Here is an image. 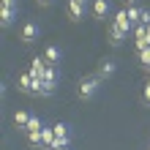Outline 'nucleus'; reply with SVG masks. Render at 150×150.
I'll use <instances>...</instances> for the list:
<instances>
[{
    "mask_svg": "<svg viewBox=\"0 0 150 150\" xmlns=\"http://www.w3.org/2000/svg\"><path fill=\"white\" fill-rule=\"evenodd\" d=\"M0 6H8V8H19V0H0Z\"/></svg>",
    "mask_w": 150,
    "mask_h": 150,
    "instance_id": "20",
    "label": "nucleus"
},
{
    "mask_svg": "<svg viewBox=\"0 0 150 150\" xmlns=\"http://www.w3.org/2000/svg\"><path fill=\"white\" fill-rule=\"evenodd\" d=\"M147 150H150V147H147Z\"/></svg>",
    "mask_w": 150,
    "mask_h": 150,
    "instance_id": "27",
    "label": "nucleus"
},
{
    "mask_svg": "<svg viewBox=\"0 0 150 150\" xmlns=\"http://www.w3.org/2000/svg\"><path fill=\"white\" fill-rule=\"evenodd\" d=\"M98 87H101V79L98 76H87V79H82L79 82V98L82 101H90V98H96V93H98Z\"/></svg>",
    "mask_w": 150,
    "mask_h": 150,
    "instance_id": "1",
    "label": "nucleus"
},
{
    "mask_svg": "<svg viewBox=\"0 0 150 150\" xmlns=\"http://www.w3.org/2000/svg\"><path fill=\"white\" fill-rule=\"evenodd\" d=\"M145 71H147V79H150V66H147V68H145Z\"/></svg>",
    "mask_w": 150,
    "mask_h": 150,
    "instance_id": "24",
    "label": "nucleus"
},
{
    "mask_svg": "<svg viewBox=\"0 0 150 150\" xmlns=\"http://www.w3.org/2000/svg\"><path fill=\"white\" fill-rule=\"evenodd\" d=\"M11 120H14V126H16V128H22V131H25V128H28V123H30V112H25V109H16Z\"/></svg>",
    "mask_w": 150,
    "mask_h": 150,
    "instance_id": "12",
    "label": "nucleus"
},
{
    "mask_svg": "<svg viewBox=\"0 0 150 150\" xmlns=\"http://www.w3.org/2000/svg\"><path fill=\"white\" fill-rule=\"evenodd\" d=\"M115 71H117V63L115 60H101L98 63V79H109V76H115Z\"/></svg>",
    "mask_w": 150,
    "mask_h": 150,
    "instance_id": "5",
    "label": "nucleus"
},
{
    "mask_svg": "<svg viewBox=\"0 0 150 150\" xmlns=\"http://www.w3.org/2000/svg\"><path fill=\"white\" fill-rule=\"evenodd\" d=\"M60 150H68V147H60Z\"/></svg>",
    "mask_w": 150,
    "mask_h": 150,
    "instance_id": "26",
    "label": "nucleus"
},
{
    "mask_svg": "<svg viewBox=\"0 0 150 150\" xmlns=\"http://www.w3.org/2000/svg\"><path fill=\"white\" fill-rule=\"evenodd\" d=\"M33 82H36L33 74H22L19 79H16V87H19L22 93H33Z\"/></svg>",
    "mask_w": 150,
    "mask_h": 150,
    "instance_id": "11",
    "label": "nucleus"
},
{
    "mask_svg": "<svg viewBox=\"0 0 150 150\" xmlns=\"http://www.w3.org/2000/svg\"><path fill=\"white\" fill-rule=\"evenodd\" d=\"M109 11H112L109 0H93V16H96V19H107Z\"/></svg>",
    "mask_w": 150,
    "mask_h": 150,
    "instance_id": "6",
    "label": "nucleus"
},
{
    "mask_svg": "<svg viewBox=\"0 0 150 150\" xmlns=\"http://www.w3.org/2000/svg\"><path fill=\"white\" fill-rule=\"evenodd\" d=\"M126 6H137V0H126Z\"/></svg>",
    "mask_w": 150,
    "mask_h": 150,
    "instance_id": "23",
    "label": "nucleus"
},
{
    "mask_svg": "<svg viewBox=\"0 0 150 150\" xmlns=\"http://www.w3.org/2000/svg\"><path fill=\"white\" fill-rule=\"evenodd\" d=\"M44 128V123L38 115H30V123H28V128H25V134H33V131H41Z\"/></svg>",
    "mask_w": 150,
    "mask_h": 150,
    "instance_id": "16",
    "label": "nucleus"
},
{
    "mask_svg": "<svg viewBox=\"0 0 150 150\" xmlns=\"http://www.w3.org/2000/svg\"><path fill=\"white\" fill-rule=\"evenodd\" d=\"M134 47H137V52H142V49H147L150 47V36H147V25H137L134 28Z\"/></svg>",
    "mask_w": 150,
    "mask_h": 150,
    "instance_id": "2",
    "label": "nucleus"
},
{
    "mask_svg": "<svg viewBox=\"0 0 150 150\" xmlns=\"http://www.w3.org/2000/svg\"><path fill=\"white\" fill-rule=\"evenodd\" d=\"M137 60L147 68V66H150V47H147V49H142V52H137Z\"/></svg>",
    "mask_w": 150,
    "mask_h": 150,
    "instance_id": "18",
    "label": "nucleus"
},
{
    "mask_svg": "<svg viewBox=\"0 0 150 150\" xmlns=\"http://www.w3.org/2000/svg\"><path fill=\"white\" fill-rule=\"evenodd\" d=\"M55 128L52 126H44L41 128V147H47V150H55Z\"/></svg>",
    "mask_w": 150,
    "mask_h": 150,
    "instance_id": "8",
    "label": "nucleus"
},
{
    "mask_svg": "<svg viewBox=\"0 0 150 150\" xmlns=\"http://www.w3.org/2000/svg\"><path fill=\"white\" fill-rule=\"evenodd\" d=\"M142 98H145V104H147V107H150V82L145 85V90H142Z\"/></svg>",
    "mask_w": 150,
    "mask_h": 150,
    "instance_id": "21",
    "label": "nucleus"
},
{
    "mask_svg": "<svg viewBox=\"0 0 150 150\" xmlns=\"http://www.w3.org/2000/svg\"><path fill=\"white\" fill-rule=\"evenodd\" d=\"M147 36H150V25H147Z\"/></svg>",
    "mask_w": 150,
    "mask_h": 150,
    "instance_id": "25",
    "label": "nucleus"
},
{
    "mask_svg": "<svg viewBox=\"0 0 150 150\" xmlns=\"http://www.w3.org/2000/svg\"><path fill=\"white\" fill-rule=\"evenodd\" d=\"M85 6L87 3H82V0H68V16H71L74 22H79L85 16Z\"/></svg>",
    "mask_w": 150,
    "mask_h": 150,
    "instance_id": "7",
    "label": "nucleus"
},
{
    "mask_svg": "<svg viewBox=\"0 0 150 150\" xmlns=\"http://www.w3.org/2000/svg\"><path fill=\"white\" fill-rule=\"evenodd\" d=\"M38 33H41V28H38L36 22H25V28H22V41H25V44H33V41L38 38Z\"/></svg>",
    "mask_w": 150,
    "mask_h": 150,
    "instance_id": "4",
    "label": "nucleus"
},
{
    "mask_svg": "<svg viewBox=\"0 0 150 150\" xmlns=\"http://www.w3.org/2000/svg\"><path fill=\"white\" fill-rule=\"evenodd\" d=\"M126 14H128V19H131V22H137V25H139V19H142V8H139V6H128V8H126Z\"/></svg>",
    "mask_w": 150,
    "mask_h": 150,
    "instance_id": "17",
    "label": "nucleus"
},
{
    "mask_svg": "<svg viewBox=\"0 0 150 150\" xmlns=\"http://www.w3.org/2000/svg\"><path fill=\"white\" fill-rule=\"evenodd\" d=\"M28 142L36 145V147H41V131H33V134H28Z\"/></svg>",
    "mask_w": 150,
    "mask_h": 150,
    "instance_id": "19",
    "label": "nucleus"
},
{
    "mask_svg": "<svg viewBox=\"0 0 150 150\" xmlns=\"http://www.w3.org/2000/svg\"><path fill=\"white\" fill-rule=\"evenodd\" d=\"M44 60H47V66H60V60H63L60 47H47L44 49Z\"/></svg>",
    "mask_w": 150,
    "mask_h": 150,
    "instance_id": "9",
    "label": "nucleus"
},
{
    "mask_svg": "<svg viewBox=\"0 0 150 150\" xmlns=\"http://www.w3.org/2000/svg\"><path fill=\"white\" fill-rule=\"evenodd\" d=\"M107 33H109V44H112V47H120V44H123V38H126V33H123V30H117L115 25H109V28H107Z\"/></svg>",
    "mask_w": 150,
    "mask_h": 150,
    "instance_id": "15",
    "label": "nucleus"
},
{
    "mask_svg": "<svg viewBox=\"0 0 150 150\" xmlns=\"http://www.w3.org/2000/svg\"><path fill=\"white\" fill-rule=\"evenodd\" d=\"M112 25H115L117 30H123V33H131V28H134V22L128 19V14H126V11H117V14H115Z\"/></svg>",
    "mask_w": 150,
    "mask_h": 150,
    "instance_id": "3",
    "label": "nucleus"
},
{
    "mask_svg": "<svg viewBox=\"0 0 150 150\" xmlns=\"http://www.w3.org/2000/svg\"><path fill=\"white\" fill-rule=\"evenodd\" d=\"M44 71H47V60H44V57H33L30 60V74L36 76V79H41Z\"/></svg>",
    "mask_w": 150,
    "mask_h": 150,
    "instance_id": "13",
    "label": "nucleus"
},
{
    "mask_svg": "<svg viewBox=\"0 0 150 150\" xmlns=\"http://www.w3.org/2000/svg\"><path fill=\"white\" fill-rule=\"evenodd\" d=\"M52 3H55V0H38V6H44V8H49Z\"/></svg>",
    "mask_w": 150,
    "mask_h": 150,
    "instance_id": "22",
    "label": "nucleus"
},
{
    "mask_svg": "<svg viewBox=\"0 0 150 150\" xmlns=\"http://www.w3.org/2000/svg\"><path fill=\"white\" fill-rule=\"evenodd\" d=\"M16 19V8H8V6H0V22H3V28H8Z\"/></svg>",
    "mask_w": 150,
    "mask_h": 150,
    "instance_id": "14",
    "label": "nucleus"
},
{
    "mask_svg": "<svg viewBox=\"0 0 150 150\" xmlns=\"http://www.w3.org/2000/svg\"><path fill=\"white\" fill-rule=\"evenodd\" d=\"M57 79H60V74H57V66H47V71L41 74V82L44 85H49L52 90L57 87Z\"/></svg>",
    "mask_w": 150,
    "mask_h": 150,
    "instance_id": "10",
    "label": "nucleus"
}]
</instances>
